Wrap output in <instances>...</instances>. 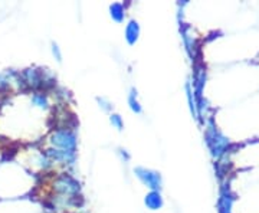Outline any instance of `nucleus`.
Returning a JSON list of instances; mask_svg holds the SVG:
<instances>
[{
  "mask_svg": "<svg viewBox=\"0 0 259 213\" xmlns=\"http://www.w3.org/2000/svg\"><path fill=\"white\" fill-rule=\"evenodd\" d=\"M139 35H140L139 23H137V22H134V20H131L128 25H127V28H125V37H127L128 44H134V42L139 39Z\"/></svg>",
  "mask_w": 259,
  "mask_h": 213,
  "instance_id": "20e7f679",
  "label": "nucleus"
},
{
  "mask_svg": "<svg viewBox=\"0 0 259 213\" xmlns=\"http://www.w3.org/2000/svg\"><path fill=\"white\" fill-rule=\"evenodd\" d=\"M136 175L153 192H157L158 189L161 187V177L156 172H151V170H147V168L139 167V168H136Z\"/></svg>",
  "mask_w": 259,
  "mask_h": 213,
  "instance_id": "f257e3e1",
  "label": "nucleus"
},
{
  "mask_svg": "<svg viewBox=\"0 0 259 213\" xmlns=\"http://www.w3.org/2000/svg\"><path fill=\"white\" fill-rule=\"evenodd\" d=\"M52 143L66 151H74L75 146H76V139H75L74 133H71L69 130H61L56 131L52 136Z\"/></svg>",
  "mask_w": 259,
  "mask_h": 213,
  "instance_id": "f03ea898",
  "label": "nucleus"
},
{
  "mask_svg": "<svg viewBox=\"0 0 259 213\" xmlns=\"http://www.w3.org/2000/svg\"><path fill=\"white\" fill-rule=\"evenodd\" d=\"M128 102H130V107H131V110H133V111L137 112V114H140V112H141V107H140V102L137 101V93H136V90H133V91H131V94H130Z\"/></svg>",
  "mask_w": 259,
  "mask_h": 213,
  "instance_id": "0eeeda50",
  "label": "nucleus"
},
{
  "mask_svg": "<svg viewBox=\"0 0 259 213\" xmlns=\"http://www.w3.org/2000/svg\"><path fill=\"white\" fill-rule=\"evenodd\" d=\"M111 16L114 20H117V22H121L122 19H124V8H122V5L120 3H115V5H112L111 6Z\"/></svg>",
  "mask_w": 259,
  "mask_h": 213,
  "instance_id": "423d86ee",
  "label": "nucleus"
},
{
  "mask_svg": "<svg viewBox=\"0 0 259 213\" xmlns=\"http://www.w3.org/2000/svg\"><path fill=\"white\" fill-rule=\"evenodd\" d=\"M32 102L37 107H40V108H47L48 107V98L45 94H35L32 97Z\"/></svg>",
  "mask_w": 259,
  "mask_h": 213,
  "instance_id": "6e6552de",
  "label": "nucleus"
},
{
  "mask_svg": "<svg viewBox=\"0 0 259 213\" xmlns=\"http://www.w3.org/2000/svg\"><path fill=\"white\" fill-rule=\"evenodd\" d=\"M111 124L117 129V130H122V120H121L120 115H117V114H112L111 115Z\"/></svg>",
  "mask_w": 259,
  "mask_h": 213,
  "instance_id": "1a4fd4ad",
  "label": "nucleus"
},
{
  "mask_svg": "<svg viewBox=\"0 0 259 213\" xmlns=\"http://www.w3.org/2000/svg\"><path fill=\"white\" fill-rule=\"evenodd\" d=\"M98 102H100V104H101L102 102V108H104V110H105V111H108V110H110V107H108V105H110V104H108V102H105L104 101V100H100V98H98Z\"/></svg>",
  "mask_w": 259,
  "mask_h": 213,
  "instance_id": "9b49d317",
  "label": "nucleus"
},
{
  "mask_svg": "<svg viewBox=\"0 0 259 213\" xmlns=\"http://www.w3.org/2000/svg\"><path fill=\"white\" fill-rule=\"evenodd\" d=\"M56 189L65 195H74L79 190V183H76L72 177L61 176L56 180Z\"/></svg>",
  "mask_w": 259,
  "mask_h": 213,
  "instance_id": "7ed1b4c3",
  "label": "nucleus"
},
{
  "mask_svg": "<svg viewBox=\"0 0 259 213\" xmlns=\"http://www.w3.org/2000/svg\"><path fill=\"white\" fill-rule=\"evenodd\" d=\"M52 52H54V55H56V59H58V61H61V58H62V56H61V52H59V48L56 47L55 44H52Z\"/></svg>",
  "mask_w": 259,
  "mask_h": 213,
  "instance_id": "9d476101",
  "label": "nucleus"
},
{
  "mask_svg": "<svg viewBox=\"0 0 259 213\" xmlns=\"http://www.w3.org/2000/svg\"><path fill=\"white\" fill-rule=\"evenodd\" d=\"M146 204H147V207L150 209H153V210H156L158 207H161V204H163V199H161V196L158 192H151L150 195H147L146 197Z\"/></svg>",
  "mask_w": 259,
  "mask_h": 213,
  "instance_id": "39448f33",
  "label": "nucleus"
}]
</instances>
